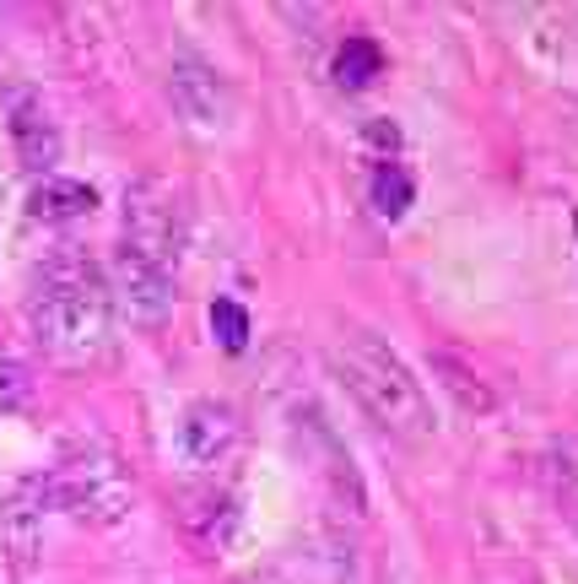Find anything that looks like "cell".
Wrapping results in <instances>:
<instances>
[{"instance_id": "1", "label": "cell", "mask_w": 578, "mask_h": 584, "mask_svg": "<svg viewBox=\"0 0 578 584\" xmlns=\"http://www.w3.org/2000/svg\"><path fill=\"white\" fill-rule=\"evenodd\" d=\"M28 314H33L38 347L55 363H87V357H98L109 347V330H114L109 271L98 260H87L82 249H60L38 271Z\"/></svg>"}, {"instance_id": "2", "label": "cell", "mask_w": 578, "mask_h": 584, "mask_svg": "<svg viewBox=\"0 0 578 584\" xmlns=\"http://www.w3.org/2000/svg\"><path fill=\"white\" fill-rule=\"evenodd\" d=\"M341 374H346V384H352V395L384 422L389 433H400V438H427L433 433V406H427L422 384L411 379V368L400 363L373 330H357V336L346 341Z\"/></svg>"}, {"instance_id": "3", "label": "cell", "mask_w": 578, "mask_h": 584, "mask_svg": "<svg viewBox=\"0 0 578 584\" xmlns=\"http://www.w3.org/2000/svg\"><path fill=\"white\" fill-rule=\"evenodd\" d=\"M44 493L55 509H65L71 520H82L92 530H114L130 520V503H136V482H130L125 460L103 444L71 449L55 471H49Z\"/></svg>"}, {"instance_id": "4", "label": "cell", "mask_w": 578, "mask_h": 584, "mask_svg": "<svg viewBox=\"0 0 578 584\" xmlns=\"http://www.w3.org/2000/svg\"><path fill=\"white\" fill-rule=\"evenodd\" d=\"M179 244H184L179 206H173L157 184H130V195H125V244L119 249H130V255H141L146 265H157V271L173 276Z\"/></svg>"}, {"instance_id": "5", "label": "cell", "mask_w": 578, "mask_h": 584, "mask_svg": "<svg viewBox=\"0 0 578 584\" xmlns=\"http://www.w3.org/2000/svg\"><path fill=\"white\" fill-rule=\"evenodd\" d=\"M109 287H114V309H125L141 330L168 325V314H173V276L168 271H157L141 255L119 249L109 265Z\"/></svg>"}, {"instance_id": "6", "label": "cell", "mask_w": 578, "mask_h": 584, "mask_svg": "<svg viewBox=\"0 0 578 584\" xmlns=\"http://www.w3.org/2000/svg\"><path fill=\"white\" fill-rule=\"evenodd\" d=\"M238 444V417L217 401H200L184 411L179 422V455L190 460V466H217L227 460V449Z\"/></svg>"}, {"instance_id": "7", "label": "cell", "mask_w": 578, "mask_h": 584, "mask_svg": "<svg viewBox=\"0 0 578 584\" xmlns=\"http://www.w3.org/2000/svg\"><path fill=\"white\" fill-rule=\"evenodd\" d=\"M11 136H17V152H22V163L28 168H55L60 163V130H55V119H49L44 109H17V119H11Z\"/></svg>"}, {"instance_id": "8", "label": "cell", "mask_w": 578, "mask_h": 584, "mask_svg": "<svg viewBox=\"0 0 578 584\" xmlns=\"http://www.w3.org/2000/svg\"><path fill=\"white\" fill-rule=\"evenodd\" d=\"M28 206L38 222H65V217H87L98 206V195H92V184H76V179H44Z\"/></svg>"}, {"instance_id": "9", "label": "cell", "mask_w": 578, "mask_h": 584, "mask_svg": "<svg viewBox=\"0 0 578 584\" xmlns=\"http://www.w3.org/2000/svg\"><path fill=\"white\" fill-rule=\"evenodd\" d=\"M379 71H384V55H379V44H368V38H346L341 49H335V82L341 87H368V82H379Z\"/></svg>"}, {"instance_id": "10", "label": "cell", "mask_w": 578, "mask_h": 584, "mask_svg": "<svg viewBox=\"0 0 578 584\" xmlns=\"http://www.w3.org/2000/svg\"><path fill=\"white\" fill-rule=\"evenodd\" d=\"M173 92H179V109L190 119H206L200 114V92H211V98H222V82L211 76L206 60H179V76H173Z\"/></svg>"}, {"instance_id": "11", "label": "cell", "mask_w": 578, "mask_h": 584, "mask_svg": "<svg viewBox=\"0 0 578 584\" xmlns=\"http://www.w3.org/2000/svg\"><path fill=\"white\" fill-rule=\"evenodd\" d=\"M373 195H379L384 217H400V211L411 206V174L400 163H379L373 168Z\"/></svg>"}, {"instance_id": "12", "label": "cell", "mask_w": 578, "mask_h": 584, "mask_svg": "<svg viewBox=\"0 0 578 584\" xmlns=\"http://www.w3.org/2000/svg\"><path fill=\"white\" fill-rule=\"evenodd\" d=\"M211 330H217L222 352H244V347H249V314L238 309L233 298H217V303H211Z\"/></svg>"}, {"instance_id": "13", "label": "cell", "mask_w": 578, "mask_h": 584, "mask_svg": "<svg viewBox=\"0 0 578 584\" xmlns=\"http://www.w3.org/2000/svg\"><path fill=\"white\" fill-rule=\"evenodd\" d=\"M22 395H28V368H22L17 357L0 352V411L22 406Z\"/></svg>"}]
</instances>
